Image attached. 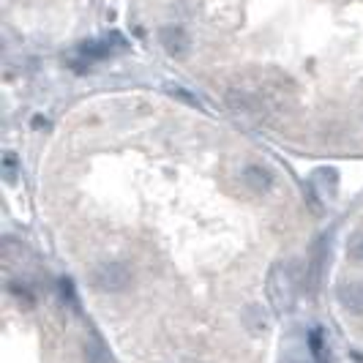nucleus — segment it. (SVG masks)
I'll return each instance as SVG.
<instances>
[{
    "label": "nucleus",
    "mask_w": 363,
    "mask_h": 363,
    "mask_svg": "<svg viewBox=\"0 0 363 363\" xmlns=\"http://www.w3.org/2000/svg\"><path fill=\"white\" fill-rule=\"evenodd\" d=\"M90 282L101 292H123L131 284V268L121 260H107L93 268Z\"/></svg>",
    "instance_id": "1"
},
{
    "label": "nucleus",
    "mask_w": 363,
    "mask_h": 363,
    "mask_svg": "<svg viewBox=\"0 0 363 363\" xmlns=\"http://www.w3.org/2000/svg\"><path fill=\"white\" fill-rule=\"evenodd\" d=\"M295 292V276H290V270L284 265H273L270 276H268V298L273 303L276 311H284Z\"/></svg>",
    "instance_id": "2"
},
{
    "label": "nucleus",
    "mask_w": 363,
    "mask_h": 363,
    "mask_svg": "<svg viewBox=\"0 0 363 363\" xmlns=\"http://www.w3.org/2000/svg\"><path fill=\"white\" fill-rule=\"evenodd\" d=\"M276 181V175H273V169L270 167H265L260 162H251L246 164L241 169V183L249 189V191H254V194H265L270 186Z\"/></svg>",
    "instance_id": "3"
},
{
    "label": "nucleus",
    "mask_w": 363,
    "mask_h": 363,
    "mask_svg": "<svg viewBox=\"0 0 363 363\" xmlns=\"http://www.w3.org/2000/svg\"><path fill=\"white\" fill-rule=\"evenodd\" d=\"M159 41H162V47L167 49V55H172V58H186L189 55V47H191L189 33L183 30L181 25H164L162 30H159Z\"/></svg>",
    "instance_id": "4"
},
{
    "label": "nucleus",
    "mask_w": 363,
    "mask_h": 363,
    "mask_svg": "<svg viewBox=\"0 0 363 363\" xmlns=\"http://www.w3.org/2000/svg\"><path fill=\"white\" fill-rule=\"evenodd\" d=\"M336 298L350 314H363V282H342Z\"/></svg>",
    "instance_id": "5"
},
{
    "label": "nucleus",
    "mask_w": 363,
    "mask_h": 363,
    "mask_svg": "<svg viewBox=\"0 0 363 363\" xmlns=\"http://www.w3.org/2000/svg\"><path fill=\"white\" fill-rule=\"evenodd\" d=\"M82 352H85V363H109V352L99 336H88L82 344Z\"/></svg>",
    "instance_id": "6"
},
{
    "label": "nucleus",
    "mask_w": 363,
    "mask_h": 363,
    "mask_svg": "<svg viewBox=\"0 0 363 363\" xmlns=\"http://www.w3.org/2000/svg\"><path fill=\"white\" fill-rule=\"evenodd\" d=\"M61 298H63V303H69L74 311H80V301H77V292H74V282L71 279H61Z\"/></svg>",
    "instance_id": "7"
},
{
    "label": "nucleus",
    "mask_w": 363,
    "mask_h": 363,
    "mask_svg": "<svg viewBox=\"0 0 363 363\" xmlns=\"http://www.w3.org/2000/svg\"><path fill=\"white\" fill-rule=\"evenodd\" d=\"M347 254L363 265V232H352L350 241H347Z\"/></svg>",
    "instance_id": "8"
},
{
    "label": "nucleus",
    "mask_w": 363,
    "mask_h": 363,
    "mask_svg": "<svg viewBox=\"0 0 363 363\" xmlns=\"http://www.w3.org/2000/svg\"><path fill=\"white\" fill-rule=\"evenodd\" d=\"M3 178L8 183H14L17 178V156L14 153H3Z\"/></svg>",
    "instance_id": "9"
},
{
    "label": "nucleus",
    "mask_w": 363,
    "mask_h": 363,
    "mask_svg": "<svg viewBox=\"0 0 363 363\" xmlns=\"http://www.w3.org/2000/svg\"><path fill=\"white\" fill-rule=\"evenodd\" d=\"M8 290H11V295H14V298H17V301H25L28 303V306H30V292H28V290H25V287H20V284H11V287H8Z\"/></svg>",
    "instance_id": "10"
},
{
    "label": "nucleus",
    "mask_w": 363,
    "mask_h": 363,
    "mask_svg": "<svg viewBox=\"0 0 363 363\" xmlns=\"http://www.w3.org/2000/svg\"><path fill=\"white\" fill-rule=\"evenodd\" d=\"M309 342H311V350H314V352H320V347H323V336H320V331H311Z\"/></svg>",
    "instance_id": "11"
}]
</instances>
